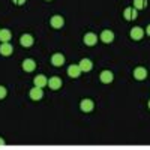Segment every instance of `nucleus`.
<instances>
[{
    "mask_svg": "<svg viewBox=\"0 0 150 150\" xmlns=\"http://www.w3.org/2000/svg\"><path fill=\"white\" fill-rule=\"evenodd\" d=\"M123 17L126 18V20H135L137 17H138V11H137L135 8H126L123 11Z\"/></svg>",
    "mask_w": 150,
    "mask_h": 150,
    "instance_id": "9b49d317",
    "label": "nucleus"
},
{
    "mask_svg": "<svg viewBox=\"0 0 150 150\" xmlns=\"http://www.w3.org/2000/svg\"><path fill=\"white\" fill-rule=\"evenodd\" d=\"M149 108H150V101H149Z\"/></svg>",
    "mask_w": 150,
    "mask_h": 150,
    "instance_id": "b1692460",
    "label": "nucleus"
},
{
    "mask_svg": "<svg viewBox=\"0 0 150 150\" xmlns=\"http://www.w3.org/2000/svg\"><path fill=\"white\" fill-rule=\"evenodd\" d=\"M0 146H5V140L3 138H0Z\"/></svg>",
    "mask_w": 150,
    "mask_h": 150,
    "instance_id": "5701e85b",
    "label": "nucleus"
},
{
    "mask_svg": "<svg viewBox=\"0 0 150 150\" xmlns=\"http://www.w3.org/2000/svg\"><path fill=\"white\" fill-rule=\"evenodd\" d=\"M78 66H80L81 72H90L93 69V62L90 59H83L80 63H78Z\"/></svg>",
    "mask_w": 150,
    "mask_h": 150,
    "instance_id": "6e6552de",
    "label": "nucleus"
},
{
    "mask_svg": "<svg viewBox=\"0 0 150 150\" xmlns=\"http://www.w3.org/2000/svg\"><path fill=\"white\" fill-rule=\"evenodd\" d=\"M134 77H135V80H138V81L146 80V78H147V69L143 68V66L135 68V71H134Z\"/></svg>",
    "mask_w": 150,
    "mask_h": 150,
    "instance_id": "1a4fd4ad",
    "label": "nucleus"
},
{
    "mask_svg": "<svg viewBox=\"0 0 150 150\" xmlns=\"http://www.w3.org/2000/svg\"><path fill=\"white\" fill-rule=\"evenodd\" d=\"M80 108H81L83 112H90V111H93L95 104H93L92 99H83V101L80 102Z\"/></svg>",
    "mask_w": 150,
    "mask_h": 150,
    "instance_id": "20e7f679",
    "label": "nucleus"
},
{
    "mask_svg": "<svg viewBox=\"0 0 150 150\" xmlns=\"http://www.w3.org/2000/svg\"><path fill=\"white\" fill-rule=\"evenodd\" d=\"M101 81L104 83V84H111L112 83V80H114V75H112V72L111 71H102L101 72Z\"/></svg>",
    "mask_w": 150,
    "mask_h": 150,
    "instance_id": "f8f14e48",
    "label": "nucleus"
},
{
    "mask_svg": "<svg viewBox=\"0 0 150 150\" xmlns=\"http://www.w3.org/2000/svg\"><path fill=\"white\" fill-rule=\"evenodd\" d=\"M30 99H33V101H39V99L44 98V92H42V87H33V89L30 90Z\"/></svg>",
    "mask_w": 150,
    "mask_h": 150,
    "instance_id": "9d476101",
    "label": "nucleus"
},
{
    "mask_svg": "<svg viewBox=\"0 0 150 150\" xmlns=\"http://www.w3.org/2000/svg\"><path fill=\"white\" fill-rule=\"evenodd\" d=\"M65 56L62 54V53H56V54H53L51 56V65L53 66H56V68H59V66H63V63H65Z\"/></svg>",
    "mask_w": 150,
    "mask_h": 150,
    "instance_id": "7ed1b4c3",
    "label": "nucleus"
},
{
    "mask_svg": "<svg viewBox=\"0 0 150 150\" xmlns=\"http://www.w3.org/2000/svg\"><path fill=\"white\" fill-rule=\"evenodd\" d=\"M12 51H14V48H12V45L9 42H2V45H0V54L2 56H11Z\"/></svg>",
    "mask_w": 150,
    "mask_h": 150,
    "instance_id": "dca6fc26",
    "label": "nucleus"
},
{
    "mask_svg": "<svg viewBox=\"0 0 150 150\" xmlns=\"http://www.w3.org/2000/svg\"><path fill=\"white\" fill-rule=\"evenodd\" d=\"M33 42H35L33 36H32V35H29V33H24V35L20 38V44H21L24 48H30V47L33 45Z\"/></svg>",
    "mask_w": 150,
    "mask_h": 150,
    "instance_id": "423d86ee",
    "label": "nucleus"
},
{
    "mask_svg": "<svg viewBox=\"0 0 150 150\" xmlns=\"http://www.w3.org/2000/svg\"><path fill=\"white\" fill-rule=\"evenodd\" d=\"M68 75H69L71 78H78L80 75H81L80 66H78V65H71V66L68 68Z\"/></svg>",
    "mask_w": 150,
    "mask_h": 150,
    "instance_id": "4468645a",
    "label": "nucleus"
},
{
    "mask_svg": "<svg viewBox=\"0 0 150 150\" xmlns=\"http://www.w3.org/2000/svg\"><path fill=\"white\" fill-rule=\"evenodd\" d=\"M147 6V0H134V8L138 11V9H144Z\"/></svg>",
    "mask_w": 150,
    "mask_h": 150,
    "instance_id": "6ab92c4d",
    "label": "nucleus"
},
{
    "mask_svg": "<svg viewBox=\"0 0 150 150\" xmlns=\"http://www.w3.org/2000/svg\"><path fill=\"white\" fill-rule=\"evenodd\" d=\"M146 33L150 36V24H149V26H147V29H146Z\"/></svg>",
    "mask_w": 150,
    "mask_h": 150,
    "instance_id": "4be33fe9",
    "label": "nucleus"
},
{
    "mask_svg": "<svg viewBox=\"0 0 150 150\" xmlns=\"http://www.w3.org/2000/svg\"><path fill=\"white\" fill-rule=\"evenodd\" d=\"M47 2H51V0H47Z\"/></svg>",
    "mask_w": 150,
    "mask_h": 150,
    "instance_id": "393cba45",
    "label": "nucleus"
},
{
    "mask_svg": "<svg viewBox=\"0 0 150 150\" xmlns=\"http://www.w3.org/2000/svg\"><path fill=\"white\" fill-rule=\"evenodd\" d=\"M62 84H63V81H62L60 77H51V78L48 80V87L51 90H59L60 87H62Z\"/></svg>",
    "mask_w": 150,
    "mask_h": 150,
    "instance_id": "0eeeda50",
    "label": "nucleus"
},
{
    "mask_svg": "<svg viewBox=\"0 0 150 150\" xmlns=\"http://www.w3.org/2000/svg\"><path fill=\"white\" fill-rule=\"evenodd\" d=\"M143 36H144V30L141 27H132L131 29V38L134 41H140L143 39Z\"/></svg>",
    "mask_w": 150,
    "mask_h": 150,
    "instance_id": "ddd939ff",
    "label": "nucleus"
},
{
    "mask_svg": "<svg viewBox=\"0 0 150 150\" xmlns=\"http://www.w3.org/2000/svg\"><path fill=\"white\" fill-rule=\"evenodd\" d=\"M11 38H12L11 30H8V29H2V30H0V42H9Z\"/></svg>",
    "mask_w": 150,
    "mask_h": 150,
    "instance_id": "a211bd4d",
    "label": "nucleus"
},
{
    "mask_svg": "<svg viewBox=\"0 0 150 150\" xmlns=\"http://www.w3.org/2000/svg\"><path fill=\"white\" fill-rule=\"evenodd\" d=\"M50 24H51L53 29H62L65 26V20L62 15H53L51 20H50Z\"/></svg>",
    "mask_w": 150,
    "mask_h": 150,
    "instance_id": "f03ea898",
    "label": "nucleus"
},
{
    "mask_svg": "<svg viewBox=\"0 0 150 150\" xmlns=\"http://www.w3.org/2000/svg\"><path fill=\"white\" fill-rule=\"evenodd\" d=\"M83 42L87 45V47H95L96 42H98V36L95 33H86L84 38H83Z\"/></svg>",
    "mask_w": 150,
    "mask_h": 150,
    "instance_id": "39448f33",
    "label": "nucleus"
},
{
    "mask_svg": "<svg viewBox=\"0 0 150 150\" xmlns=\"http://www.w3.org/2000/svg\"><path fill=\"white\" fill-rule=\"evenodd\" d=\"M23 69L26 71V72H33L36 69V63H35V60L33 59H26L23 62Z\"/></svg>",
    "mask_w": 150,
    "mask_h": 150,
    "instance_id": "2eb2a0df",
    "label": "nucleus"
},
{
    "mask_svg": "<svg viewBox=\"0 0 150 150\" xmlns=\"http://www.w3.org/2000/svg\"><path fill=\"white\" fill-rule=\"evenodd\" d=\"M33 83H35V86H36V87H44V86H48V80H47L45 75H42V74L36 75L35 80H33Z\"/></svg>",
    "mask_w": 150,
    "mask_h": 150,
    "instance_id": "f3484780",
    "label": "nucleus"
},
{
    "mask_svg": "<svg viewBox=\"0 0 150 150\" xmlns=\"http://www.w3.org/2000/svg\"><path fill=\"white\" fill-rule=\"evenodd\" d=\"M99 38H101V41L104 44H111L112 41H114V32L110 30V29H105V30L101 32V36Z\"/></svg>",
    "mask_w": 150,
    "mask_h": 150,
    "instance_id": "f257e3e1",
    "label": "nucleus"
},
{
    "mask_svg": "<svg viewBox=\"0 0 150 150\" xmlns=\"http://www.w3.org/2000/svg\"><path fill=\"white\" fill-rule=\"evenodd\" d=\"M12 2H14L15 5H18V6H21V5H24L27 2V0H12Z\"/></svg>",
    "mask_w": 150,
    "mask_h": 150,
    "instance_id": "412c9836",
    "label": "nucleus"
},
{
    "mask_svg": "<svg viewBox=\"0 0 150 150\" xmlns=\"http://www.w3.org/2000/svg\"><path fill=\"white\" fill-rule=\"evenodd\" d=\"M6 95H8V90H6V87L0 86V99H5V98H6Z\"/></svg>",
    "mask_w": 150,
    "mask_h": 150,
    "instance_id": "aec40b11",
    "label": "nucleus"
}]
</instances>
